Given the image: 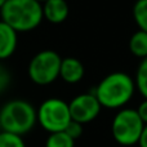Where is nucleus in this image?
<instances>
[{"mask_svg":"<svg viewBox=\"0 0 147 147\" xmlns=\"http://www.w3.org/2000/svg\"><path fill=\"white\" fill-rule=\"evenodd\" d=\"M36 1H39V3H44V1H47V0H36Z\"/></svg>","mask_w":147,"mask_h":147,"instance_id":"412c9836","label":"nucleus"},{"mask_svg":"<svg viewBox=\"0 0 147 147\" xmlns=\"http://www.w3.org/2000/svg\"><path fill=\"white\" fill-rule=\"evenodd\" d=\"M134 83H136V89H138L141 96L143 98H147V57L143 58L138 65Z\"/></svg>","mask_w":147,"mask_h":147,"instance_id":"ddd939ff","label":"nucleus"},{"mask_svg":"<svg viewBox=\"0 0 147 147\" xmlns=\"http://www.w3.org/2000/svg\"><path fill=\"white\" fill-rule=\"evenodd\" d=\"M0 20L17 32H28L44 20L43 5L36 0H7L0 9Z\"/></svg>","mask_w":147,"mask_h":147,"instance_id":"f03ea898","label":"nucleus"},{"mask_svg":"<svg viewBox=\"0 0 147 147\" xmlns=\"http://www.w3.org/2000/svg\"><path fill=\"white\" fill-rule=\"evenodd\" d=\"M10 72L8 71V69L5 66H3L0 63V93L7 90V88L10 84Z\"/></svg>","mask_w":147,"mask_h":147,"instance_id":"f3484780","label":"nucleus"},{"mask_svg":"<svg viewBox=\"0 0 147 147\" xmlns=\"http://www.w3.org/2000/svg\"><path fill=\"white\" fill-rule=\"evenodd\" d=\"M18 32L0 20V59H7L16 52Z\"/></svg>","mask_w":147,"mask_h":147,"instance_id":"9d476101","label":"nucleus"},{"mask_svg":"<svg viewBox=\"0 0 147 147\" xmlns=\"http://www.w3.org/2000/svg\"><path fill=\"white\" fill-rule=\"evenodd\" d=\"M5 3H7V0H0V9L3 8V5H4Z\"/></svg>","mask_w":147,"mask_h":147,"instance_id":"aec40b11","label":"nucleus"},{"mask_svg":"<svg viewBox=\"0 0 147 147\" xmlns=\"http://www.w3.org/2000/svg\"><path fill=\"white\" fill-rule=\"evenodd\" d=\"M43 17L48 22L58 25L67 20L70 8L66 0H47L43 4Z\"/></svg>","mask_w":147,"mask_h":147,"instance_id":"6e6552de","label":"nucleus"},{"mask_svg":"<svg viewBox=\"0 0 147 147\" xmlns=\"http://www.w3.org/2000/svg\"><path fill=\"white\" fill-rule=\"evenodd\" d=\"M145 123L141 120L137 110L123 107L117 110L111 121V136L120 146L130 147L138 145Z\"/></svg>","mask_w":147,"mask_h":147,"instance_id":"20e7f679","label":"nucleus"},{"mask_svg":"<svg viewBox=\"0 0 147 147\" xmlns=\"http://www.w3.org/2000/svg\"><path fill=\"white\" fill-rule=\"evenodd\" d=\"M45 147H75V141L65 132L49 133L45 141Z\"/></svg>","mask_w":147,"mask_h":147,"instance_id":"4468645a","label":"nucleus"},{"mask_svg":"<svg viewBox=\"0 0 147 147\" xmlns=\"http://www.w3.org/2000/svg\"><path fill=\"white\" fill-rule=\"evenodd\" d=\"M36 117L40 127L48 133L63 132L71 121L69 103L56 97L48 98L36 110Z\"/></svg>","mask_w":147,"mask_h":147,"instance_id":"39448f33","label":"nucleus"},{"mask_svg":"<svg viewBox=\"0 0 147 147\" xmlns=\"http://www.w3.org/2000/svg\"><path fill=\"white\" fill-rule=\"evenodd\" d=\"M85 69L81 61L75 57L62 58L59 67V78L67 84H76L84 78Z\"/></svg>","mask_w":147,"mask_h":147,"instance_id":"1a4fd4ad","label":"nucleus"},{"mask_svg":"<svg viewBox=\"0 0 147 147\" xmlns=\"http://www.w3.org/2000/svg\"><path fill=\"white\" fill-rule=\"evenodd\" d=\"M136 110H137L141 120H142V121L145 123V125H146L147 124V98H143V101L138 105V107Z\"/></svg>","mask_w":147,"mask_h":147,"instance_id":"a211bd4d","label":"nucleus"},{"mask_svg":"<svg viewBox=\"0 0 147 147\" xmlns=\"http://www.w3.org/2000/svg\"><path fill=\"white\" fill-rule=\"evenodd\" d=\"M129 51L137 58H146L147 57V32L138 30L130 36L129 39Z\"/></svg>","mask_w":147,"mask_h":147,"instance_id":"9b49d317","label":"nucleus"},{"mask_svg":"<svg viewBox=\"0 0 147 147\" xmlns=\"http://www.w3.org/2000/svg\"><path fill=\"white\" fill-rule=\"evenodd\" d=\"M0 147H26V143L22 136L1 130L0 132Z\"/></svg>","mask_w":147,"mask_h":147,"instance_id":"2eb2a0df","label":"nucleus"},{"mask_svg":"<svg viewBox=\"0 0 147 147\" xmlns=\"http://www.w3.org/2000/svg\"><path fill=\"white\" fill-rule=\"evenodd\" d=\"M133 20L140 30L147 32V0H137L134 3Z\"/></svg>","mask_w":147,"mask_h":147,"instance_id":"f8f14e48","label":"nucleus"},{"mask_svg":"<svg viewBox=\"0 0 147 147\" xmlns=\"http://www.w3.org/2000/svg\"><path fill=\"white\" fill-rule=\"evenodd\" d=\"M69 109L71 120L84 125L92 123L98 117L102 106L93 92H89V93H81L74 97L69 102Z\"/></svg>","mask_w":147,"mask_h":147,"instance_id":"0eeeda50","label":"nucleus"},{"mask_svg":"<svg viewBox=\"0 0 147 147\" xmlns=\"http://www.w3.org/2000/svg\"><path fill=\"white\" fill-rule=\"evenodd\" d=\"M63 132L66 133L67 136H70V137H71L74 141H76V140H79V138H80L81 136H83L84 128H83V124H80V123L71 120V121L69 123V125L66 127V129H65Z\"/></svg>","mask_w":147,"mask_h":147,"instance_id":"dca6fc26","label":"nucleus"},{"mask_svg":"<svg viewBox=\"0 0 147 147\" xmlns=\"http://www.w3.org/2000/svg\"><path fill=\"white\" fill-rule=\"evenodd\" d=\"M36 123V110L27 101L12 99L0 110V125L4 132L23 136L31 132Z\"/></svg>","mask_w":147,"mask_h":147,"instance_id":"7ed1b4c3","label":"nucleus"},{"mask_svg":"<svg viewBox=\"0 0 147 147\" xmlns=\"http://www.w3.org/2000/svg\"><path fill=\"white\" fill-rule=\"evenodd\" d=\"M61 56L57 52L45 49L32 57L28 63V76L36 85H49L59 78Z\"/></svg>","mask_w":147,"mask_h":147,"instance_id":"423d86ee","label":"nucleus"},{"mask_svg":"<svg viewBox=\"0 0 147 147\" xmlns=\"http://www.w3.org/2000/svg\"><path fill=\"white\" fill-rule=\"evenodd\" d=\"M138 146L140 147H147V124L145 125V128H143V132H142V136H141V138H140Z\"/></svg>","mask_w":147,"mask_h":147,"instance_id":"6ab92c4d","label":"nucleus"},{"mask_svg":"<svg viewBox=\"0 0 147 147\" xmlns=\"http://www.w3.org/2000/svg\"><path fill=\"white\" fill-rule=\"evenodd\" d=\"M134 92V79L125 72L115 71L105 76L94 88L93 93L102 109L120 110L130 102Z\"/></svg>","mask_w":147,"mask_h":147,"instance_id":"f257e3e1","label":"nucleus"},{"mask_svg":"<svg viewBox=\"0 0 147 147\" xmlns=\"http://www.w3.org/2000/svg\"><path fill=\"white\" fill-rule=\"evenodd\" d=\"M0 132H1V125H0Z\"/></svg>","mask_w":147,"mask_h":147,"instance_id":"4be33fe9","label":"nucleus"}]
</instances>
